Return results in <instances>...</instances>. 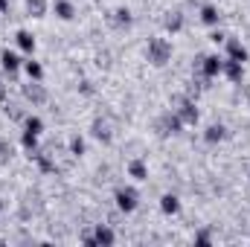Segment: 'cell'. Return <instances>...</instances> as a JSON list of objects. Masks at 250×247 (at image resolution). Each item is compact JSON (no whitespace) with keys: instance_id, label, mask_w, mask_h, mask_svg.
<instances>
[{"instance_id":"obj_7","label":"cell","mask_w":250,"mask_h":247,"mask_svg":"<svg viewBox=\"0 0 250 247\" xmlns=\"http://www.w3.org/2000/svg\"><path fill=\"white\" fill-rule=\"evenodd\" d=\"M0 64H3V70H6L9 76H15L18 67H21V59H18L12 50H3V53H0Z\"/></svg>"},{"instance_id":"obj_1","label":"cell","mask_w":250,"mask_h":247,"mask_svg":"<svg viewBox=\"0 0 250 247\" xmlns=\"http://www.w3.org/2000/svg\"><path fill=\"white\" fill-rule=\"evenodd\" d=\"M146 56H148V62L154 64V67H163V64L169 62V56H172V44L166 38H151Z\"/></svg>"},{"instance_id":"obj_2","label":"cell","mask_w":250,"mask_h":247,"mask_svg":"<svg viewBox=\"0 0 250 247\" xmlns=\"http://www.w3.org/2000/svg\"><path fill=\"white\" fill-rule=\"evenodd\" d=\"M175 105H178V117H181L184 125L198 123V108H195V102H189V99H184V96H175Z\"/></svg>"},{"instance_id":"obj_29","label":"cell","mask_w":250,"mask_h":247,"mask_svg":"<svg viewBox=\"0 0 250 247\" xmlns=\"http://www.w3.org/2000/svg\"><path fill=\"white\" fill-rule=\"evenodd\" d=\"M209 41H215V44H221V41H224V35H221V32H212V35H209Z\"/></svg>"},{"instance_id":"obj_12","label":"cell","mask_w":250,"mask_h":247,"mask_svg":"<svg viewBox=\"0 0 250 247\" xmlns=\"http://www.w3.org/2000/svg\"><path fill=\"white\" fill-rule=\"evenodd\" d=\"M15 41H18V47H21L23 53H32V50H35V38H32L26 29H21V32L15 35Z\"/></svg>"},{"instance_id":"obj_9","label":"cell","mask_w":250,"mask_h":247,"mask_svg":"<svg viewBox=\"0 0 250 247\" xmlns=\"http://www.w3.org/2000/svg\"><path fill=\"white\" fill-rule=\"evenodd\" d=\"M227 53H230V59H236V62H248V50H245L242 41H227Z\"/></svg>"},{"instance_id":"obj_14","label":"cell","mask_w":250,"mask_h":247,"mask_svg":"<svg viewBox=\"0 0 250 247\" xmlns=\"http://www.w3.org/2000/svg\"><path fill=\"white\" fill-rule=\"evenodd\" d=\"M128 175H131L134 181H146V178H148L146 163H143V160H131V163H128Z\"/></svg>"},{"instance_id":"obj_28","label":"cell","mask_w":250,"mask_h":247,"mask_svg":"<svg viewBox=\"0 0 250 247\" xmlns=\"http://www.w3.org/2000/svg\"><path fill=\"white\" fill-rule=\"evenodd\" d=\"M9 154H12V148H9V145H6V143H0V157H3V160H6V157H9Z\"/></svg>"},{"instance_id":"obj_15","label":"cell","mask_w":250,"mask_h":247,"mask_svg":"<svg viewBox=\"0 0 250 247\" xmlns=\"http://www.w3.org/2000/svg\"><path fill=\"white\" fill-rule=\"evenodd\" d=\"M111 23H114L117 29H123V26H131V12H128V9H117V12L111 15Z\"/></svg>"},{"instance_id":"obj_4","label":"cell","mask_w":250,"mask_h":247,"mask_svg":"<svg viewBox=\"0 0 250 247\" xmlns=\"http://www.w3.org/2000/svg\"><path fill=\"white\" fill-rule=\"evenodd\" d=\"M117 206L123 212H134L137 209V192L134 189H117Z\"/></svg>"},{"instance_id":"obj_24","label":"cell","mask_w":250,"mask_h":247,"mask_svg":"<svg viewBox=\"0 0 250 247\" xmlns=\"http://www.w3.org/2000/svg\"><path fill=\"white\" fill-rule=\"evenodd\" d=\"M26 131H32V134H41V131H44V123H41V120H38V117H26Z\"/></svg>"},{"instance_id":"obj_11","label":"cell","mask_w":250,"mask_h":247,"mask_svg":"<svg viewBox=\"0 0 250 247\" xmlns=\"http://www.w3.org/2000/svg\"><path fill=\"white\" fill-rule=\"evenodd\" d=\"M93 236H96V245H114V242H117L114 230H111V227H105V224H99Z\"/></svg>"},{"instance_id":"obj_5","label":"cell","mask_w":250,"mask_h":247,"mask_svg":"<svg viewBox=\"0 0 250 247\" xmlns=\"http://www.w3.org/2000/svg\"><path fill=\"white\" fill-rule=\"evenodd\" d=\"M23 96L29 102H35V105H44L47 102V90L41 84H35V79H29V84H23Z\"/></svg>"},{"instance_id":"obj_25","label":"cell","mask_w":250,"mask_h":247,"mask_svg":"<svg viewBox=\"0 0 250 247\" xmlns=\"http://www.w3.org/2000/svg\"><path fill=\"white\" fill-rule=\"evenodd\" d=\"M70 151H73L76 157H82V154H84V140H82V137H73V140H70Z\"/></svg>"},{"instance_id":"obj_3","label":"cell","mask_w":250,"mask_h":247,"mask_svg":"<svg viewBox=\"0 0 250 247\" xmlns=\"http://www.w3.org/2000/svg\"><path fill=\"white\" fill-rule=\"evenodd\" d=\"M195 67H198V70L204 73V79H212V76H218V73H221V67H224V62H221L218 56H201Z\"/></svg>"},{"instance_id":"obj_6","label":"cell","mask_w":250,"mask_h":247,"mask_svg":"<svg viewBox=\"0 0 250 247\" xmlns=\"http://www.w3.org/2000/svg\"><path fill=\"white\" fill-rule=\"evenodd\" d=\"M221 73L230 79V82H242V76H245V67H242V62H236V59H230V62H224V67H221Z\"/></svg>"},{"instance_id":"obj_13","label":"cell","mask_w":250,"mask_h":247,"mask_svg":"<svg viewBox=\"0 0 250 247\" xmlns=\"http://www.w3.org/2000/svg\"><path fill=\"white\" fill-rule=\"evenodd\" d=\"M29 157H35V160H38L41 172H56V163H53V157H50L47 151H32Z\"/></svg>"},{"instance_id":"obj_17","label":"cell","mask_w":250,"mask_h":247,"mask_svg":"<svg viewBox=\"0 0 250 247\" xmlns=\"http://www.w3.org/2000/svg\"><path fill=\"white\" fill-rule=\"evenodd\" d=\"M224 134H227L224 125H209L207 134H204V140H207V143H218V140H224Z\"/></svg>"},{"instance_id":"obj_8","label":"cell","mask_w":250,"mask_h":247,"mask_svg":"<svg viewBox=\"0 0 250 247\" xmlns=\"http://www.w3.org/2000/svg\"><path fill=\"white\" fill-rule=\"evenodd\" d=\"M160 128H163V134H178V131L184 128V123H181L178 114H166V117L160 120Z\"/></svg>"},{"instance_id":"obj_18","label":"cell","mask_w":250,"mask_h":247,"mask_svg":"<svg viewBox=\"0 0 250 247\" xmlns=\"http://www.w3.org/2000/svg\"><path fill=\"white\" fill-rule=\"evenodd\" d=\"M201 21L209 23V26H215V23H218V9H215V6H204V9H201Z\"/></svg>"},{"instance_id":"obj_22","label":"cell","mask_w":250,"mask_h":247,"mask_svg":"<svg viewBox=\"0 0 250 247\" xmlns=\"http://www.w3.org/2000/svg\"><path fill=\"white\" fill-rule=\"evenodd\" d=\"M26 9H29L35 18H41V15L47 12V0H26Z\"/></svg>"},{"instance_id":"obj_19","label":"cell","mask_w":250,"mask_h":247,"mask_svg":"<svg viewBox=\"0 0 250 247\" xmlns=\"http://www.w3.org/2000/svg\"><path fill=\"white\" fill-rule=\"evenodd\" d=\"M23 70H26V76H29V79H35V82L44 76V67H41L38 62H26V64H23Z\"/></svg>"},{"instance_id":"obj_30","label":"cell","mask_w":250,"mask_h":247,"mask_svg":"<svg viewBox=\"0 0 250 247\" xmlns=\"http://www.w3.org/2000/svg\"><path fill=\"white\" fill-rule=\"evenodd\" d=\"M9 12V0H0V15H6Z\"/></svg>"},{"instance_id":"obj_10","label":"cell","mask_w":250,"mask_h":247,"mask_svg":"<svg viewBox=\"0 0 250 247\" xmlns=\"http://www.w3.org/2000/svg\"><path fill=\"white\" fill-rule=\"evenodd\" d=\"M160 209H163L166 215H175V212L181 209V201H178V195H163V198H160Z\"/></svg>"},{"instance_id":"obj_20","label":"cell","mask_w":250,"mask_h":247,"mask_svg":"<svg viewBox=\"0 0 250 247\" xmlns=\"http://www.w3.org/2000/svg\"><path fill=\"white\" fill-rule=\"evenodd\" d=\"M181 26H184V18H181V12H172V15L166 18V29H169V32H178Z\"/></svg>"},{"instance_id":"obj_16","label":"cell","mask_w":250,"mask_h":247,"mask_svg":"<svg viewBox=\"0 0 250 247\" xmlns=\"http://www.w3.org/2000/svg\"><path fill=\"white\" fill-rule=\"evenodd\" d=\"M56 15H59L62 21H70V18L76 15V9H73L70 0H56Z\"/></svg>"},{"instance_id":"obj_31","label":"cell","mask_w":250,"mask_h":247,"mask_svg":"<svg viewBox=\"0 0 250 247\" xmlns=\"http://www.w3.org/2000/svg\"><path fill=\"white\" fill-rule=\"evenodd\" d=\"M3 96H6V93H3V87H0V99H3Z\"/></svg>"},{"instance_id":"obj_21","label":"cell","mask_w":250,"mask_h":247,"mask_svg":"<svg viewBox=\"0 0 250 247\" xmlns=\"http://www.w3.org/2000/svg\"><path fill=\"white\" fill-rule=\"evenodd\" d=\"M21 143H23V148H26V151H35V148H38V134H32V131H23Z\"/></svg>"},{"instance_id":"obj_26","label":"cell","mask_w":250,"mask_h":247,"mask_svg":"<svg viewBox=\"0 0 250 247\" xmlns=\"http://www.w3.org/2000/svg\"><path fill=\"white\" fill-rule=\"evenodd\" d=\"M195 242H198V245H209V242H212V236L204 230V233H198V236H195Z\"/></svg>"},{"instance_id":"obj_27","label":"cell","mask_w":250,"mask_h":247,"mask_svg":"<svg viewBox=\"0 0 250 247\" xmlns=\"http://www.w3.org/2000/svg\"><path fill=\"white\" fill-rule=\"evenodd\" d=\"M6 114H9V117H12V120H21V111H18V108H15V105H9V108H6Z\"/></svg>"},{"instance_id":"obj_23","label":"cell","mask_w":250,"mask_h":247,"mask_svg":"<svg viewBox=\"0 0 250 247\" xmlns=\"http://www.w3.org/2000/svg\"><path fill=\"white\" fill-rule=\"evenodd\" d=\"M93 134H96V137H99L102 143H108V140H111V128H108L105 123H99V120L93 123Z\"/></svg>"}]
</instances>
